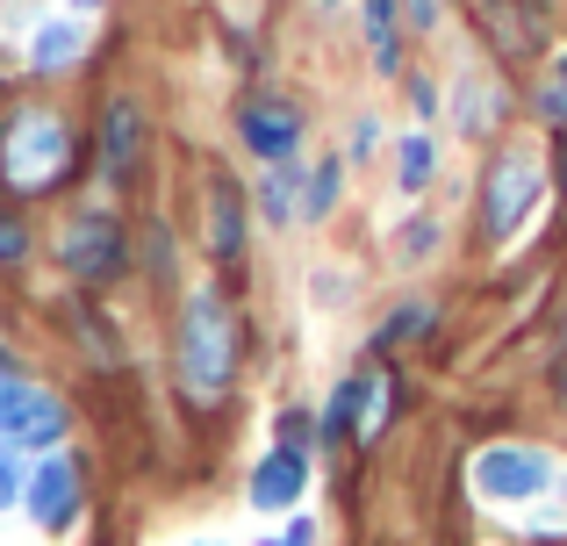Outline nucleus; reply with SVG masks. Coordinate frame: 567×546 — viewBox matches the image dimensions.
I'll return each instance as SVG.
<instances>
[{
    "instance_id": "f257e3e1",
    "label": "nucleus",
    "mask_w": 567,
    "mask_h": 546,
    "mask_svg": "<svg viewBox=\"0 0 567 546\" xmlns=\"http://www.w3.org/2000/svg\"><path fill=\"white\" fill-rule=\"evenodd\" d=\"M230 367H237V323H230V302L216 295H194L187 317H181V389L194 403H216L230 389Z\"/></svg>"
},
{
    "instance_id": "f03ea898",
    "label": "nucleus",
    "mask_w": 567,
    "mask_h": 546,
    "mask_svg": "<svg viewBox=\"0 0 567 546\" xmlns=\"http://www.w3.org/2000/svg\"><path fill=\"white\" fill-rule=\"evenodd\" d=\"M65 166H72V130L51 109H14L8 137H0V181L14 195H43V187H58Z\"/></svg>"
},
{
    "instance_id": "7ed1b4c3",
    "label": "nucleus",
    "mask_w": 567,
    "mask_h": 546,
    "mask_svg": "<svg viewBox=\"0 0 567 546\" xmlns=\"http://www.w3.org/2000/svg\"><path fill=\"white\" fill-rule=\"evenodd\" d=\"M546 482H554V461H546L539 446H488L482 461H474V490L496 496V504H525Z\"/></svg>"
},
{
    "instance_id": "20e7f679",
    "label": "nucleus",
    "mask_w": 567,
    "mask_h": 546,
    "mask_svg": "<svg viewBox=\"0 0 567 546\" xmlns=\"http://www.w3.org/2000/svg\"><path fill=\"white\" fill-rule=\"evenodd\" d=\"M65 267L80 280H115L123 274V224L115 216H80L65 230Z\"/></svg>"
},
{
    "instance_id": "39448f33",
    "label": "nucleus",
    "mask_w": 567,
    "mask_h": 546,
    "mask_svg": "<svg viewBox=\"0 0 567 546\" xmlns=\"http://www.w3.org/2000/svg\"><path fill=\"white\" fill-rule=\"evenodd\" d=\"M482 29L503 58H532L546 51V8L539 0H482Z\"/></svg>"
},
{
    "instance_id": "423d86ee",
    "label": "nucleus",
    "mask_w": 567,
    "mask_h": 546,
    "mask_svg": "<svg viewBox=\"0 0 567 546\" xmlns=\"http://www.w3.org/2000/svg\"><path fill=\"white\" fill-rule=\"evenodd\" d=\"M532 195H539V166L511 152V158H503L496 173H488V238H511V230L525 224Z\"/></svg>"
},
{
    "instance_id": "0eeeda50",
    "label": "nucleus",
    "mask_w": 567,
    "mask_h": 546,
    "mask_svg": "<svg viewBox=\"0 0 567 546\" xmlns=\"http://www.w3.org/2000/svg\"><path fill=\"white\" fill-rule=\"evenodd\" d=\"M0 432H8V439H29V446H51V439L65 432V403H58V395H43V389H22V381H14L8 403H0Z\"/></svg>"
},
{
    "instance_id": "6e6552de",
    "label": "nucleus",
    "mask_w": 567,
    "mask_h": 546,
    "mask_svg": "<svg viewBox=\"0 0 567 546\" xmlns=\"http://www.w3.org/2000/svg\"><path fill=\"white\" fill-rule=\"evenodd\" d=\"M237 130H245V144L259 158H288L295 144H302V115L288 109V101H245V115H237Z\"/></svg>"
},
{
    "instance_id": "1a4fd4ad",
    "label": "nucleus",
    "mask_w": 567,
    "mask_h": 546,
    "mask_svg": "<svg viewBox=\"0 0 567 546\" xmlns=\"http://www.w3.org/2000/svg\"><path fill=\"white\" fill-rule=\"evenodd\" d=\"M302 482H309L302 453L280 446V453H266L259 475H251V504H259V511H280V504H295V496H302Z\"/></svg>"
},
{
    "instance_id": "9d476101",
    "label": "nucleus",
    "mask_w": 567,
    "mask_h": 546,
    "mask_svg": "<svg viewBox=\"0 0 567 546\" xmlns=\"http://www.w3.org/2000/svg\"><path fill=\"white\" fill-rule=\"evenodd\" d=\"M29 511H37L43 525H65L72 511H80V467H72V461H51L37 482H29Z\"/></svg>"
},
{
    "instance_id": "9b49d317",
    "label": "nucleus",
    "mask_w": 567,
    "mask_h": 546,
    "mask_svg": "<svg viewBox=\"0 0 567 546\" xmlns=\"http://www.w3.org/2000/svg\"><path fill=\"white\" fill-rule=\"evenodd\" d=\"M208 253H216V259H237V253H245V202H237L230 181L208 187Z\"/></svg>"
},
{
    "instance_id": "f8f14e48",
    "label": "nucleus",
    "mask_w": 567,
    "mask_h": 546,
    "mask_svg": "<svg viewBox=\"0 0 567 546\" xmlns=\"http://www.w3.org/2000/svg\"><path fill=\"white\" fill-rule=\"evenodd\" d=\"M137 144H144V115L130 109V101H115L109 109V137H101V166L123 181V173L137 166Z\"/></svg>"
},
{
    "instance_id": "ddd939ff",
    "label": "nucleus",
    "mask_w": 567,
    "mask_h": 546,
    "mask_svg": "<svg viewBox=\"0 0 567 546\" xmlns=\"http://www.w3.org/2000/svg\"><path fill=\"white\" fill-rule=\"evenodd\" d=\"M367 43L374 65H395V0H367Z\"/></svg>"
},
{
    "instance_id": "4468645a",
    "label": "nucleus",
    "mask_w": 567,
    "mask_h": 546,
    "mask_svg": "<svg viewBox=\"0 0 567 546\" xmlns=\"http://www.w3.org/2000/svg\"><path fill=\"white\" fill-rule=\"evenodd\" d=\"M72 51H80V22H51V29L37 37V65H43V72H51V65H65Z\"/></svg>"
},
{
    "instance_id": "2eb2a0df",
    "label": "nucleus",
    "mask_w": 567,
    "mask_h": 546,
    "mask_svg": "<svg viewBox=\"0 0 567 546\" xmlns=\"http://www.w3.org/2000/svg\"><path fill=\"white\" fill-rule=\"evenodd\" d=\"M295 173H288V158H280V173H274V181H266V216H274V224H288V216H295Z\"/></svg>"
},
{
    "instance_id": "dca6fc26",
    "label": "nucleus",
    "mask_w": 567,
    "mask_h": 546,
    "mask_svg": "<svg viewBox=\"0 0 567 546\" xmlns=\"http://www.w3.org/2000/svg\"><path fill=\"white\" fill-rule=\"evenodd\" d=\"M539 115H546V123H567V58L554 65V80L539 86Z\"/></svg>"
},
{
    "instance_id": "f3484780",
    "label": "nucleus",
    "mask_w": 567,
    "mask_h": 546,
    "mask_svg": "<svg viewBox=\"0 0 567 546\" xmlns=\"http://www.w3.org/2000/svg\"><path fill=\"white\" fill-rule=\"evenodd\" d=\"M431 181V137H410L402 144V187H424Z\"/></svg>"
},
{
    "instance_id": "a211bd4d",
    "label": "nucleus",
    "mask_w": 567,
    "mask_h": 546,
    "mask_svg": "<svg viewBox=\"0 0 567 546\" xmlns=\"http://www.w3.org/2000/svg\"><path fill=\"white\" fill-rule=\"evenodd\" d=\"M381 424H388V381L367 374V418H360V439H374Z\"/></svg>"
},
{
    "instance_id": "6ab92c4d",
    "label": "nucleus",
    "mask_w": 567,
    "mask_h": 546,
    "mask_svg": "<svg viewBox=\"0 0 567 546\" xmlns=\"http://www.w3.org/2000/svg\"><path fill=\"white\" fill-rule=\"evenodd\" d=\"M22 253H29L22 216H14V209H0V267H8V259H22Z\"/></svg>"
},
{
    "instance_id": "aec40b11",
    "label": "nucleus",
    "mask_w": 567,
    "mask_h": 546,
    "mask_svg": "<svg viewBox=\"0 0 567 546\" xmlns=\"http://www.w3.org/2000/svg\"><path fill=\"white\" fill-rule=\"evenodd\" d=\"M331 202H338V166H317V181H309V202H302V209H309V216H323Z\"/></svg>"
},
{
    "instance_id": "412c9836",
    "label": "nucleus",
    "mask_w": 567,
    "mask_h": 546,
    "mask_svg": "<svg viewBox=\"0 0 567 546\" xmlns=\"http://www.w3.org/2000/svg\"><path fill=\"white\" fill-rule=\"evenodd\" d=\"M431 323V309H410V317H395V323H381V346H395V338H410V331H424Z\"/></svg>"
},
{
    "instance_id": "4be33fe9",
    "label": "nucleus",
    "mask_w": 567,
    "mask_h": 546,
    "mask_svg": "<svg viewBox=\"0 0 567 546\" xmlns=\"http://www.w3.org/2000/svg\"><path fill=\"white\" fill-rule=\"evenodd\" d=\"M14 490H22V467H14V453L0 446V504H14Z\"/></svg>"
},
{
    "instance_id": "5701e85b",
    "label": "nucleus",
    "mask_w": 567,
    "mask_h": 546,
    "mask_svg": "<svg viewBox=\"0 0 567 546\" xmlns=\"http://www.w3.org/2000/svg\"><path fill=\"white\" fill-rule=\"evenodd\" d=\"M431 238H439V230H431V224L402 230V259H424V253H431Z\"/></svg>"
},
{
    "instance_id": "b1692460",
    "label": "nucleus",
    "mask_w": 567,
    "mask_h": 546,
    "mask_svg": "<svg viewBox=\"0 0 567 546\" xmlns=\"http://www.w3.org/2000/svg\"><path fill=\"white\" fill-rule=\"evenodd\" d=\"M309 539H317L309 525H288V533H280V539H266V546H309Z\"/></svg>"
},
{
    "instance_id": "393cba45",
    "label": "nucleus",
    "mask_w": 567,
    "mask_h": 546,
    "mask_svg": "<svg viewBox=\"0 0 567 546\" xmlns=\"http://www.w3.org/2000/svg\"><path fill=\"white\" fill-rule=\"evenodd\" d=\"M8 389H14V367H8V360H0V403H8Z\"/></svg>"
},
{
    "instance_id": "a878e982",
    "label": "nucleus",
    "mask_w": 567,
    "mask_h": 546,
    "mask_svg": "<svg viewBox=\"0 0 567 546\" xmlns=\"http://www.w3.org/2000/svg\"><path fill=\"white\" fill-rule=\"evenodd\" d=\"M560 195H567V137H560Z\"/></svg>"
},
{
    "instance_id": "bb28decb",
    "label": "nucleus",
    "mask_w": 567,
    "mask_h": 546,
    "mask_svg": "<svg viewBox=\"0 0 567 546\" xmlns=\"http://www.w3.org/2000/svg\"><path fill=\"white\" fill-rule=\"evenodd\" d=\"M80 8H94V0H80Z\"/></svg>"
}]
</instances>
